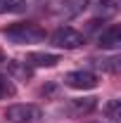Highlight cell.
Masks as SVG:
<instances>
[{"label": "cell", "instance_id": "8992f818", "mask_svg": "<svg viewBox=\"0 0 121 123\" xmlns=\"http://www.w3.org/2000/svg\"><path fill=\"white\" fill-rule=\"evenodd\" d=\"M97 45L102 47V50H116V47L121 45V29H119V24L107 26V29L97 36Z\"/></svg>", "mask_w": 121, "mask_h": 123}, {"label": "cell", "instance_id": "9c48e42d", "mask_svg": "<svg viewBox=\"0 0 121 123\" xmlns=\"http://www.w3.org/2000/svg\"><path fill=\"white\" fill-rule=\"evenodd\" d=\"M14 92H17V88H14V83H12V78L5 76V74L0 71V99H5V97H12Z\"/></svg>", "mask_w": 121, "mask_h": 123}, {"label": "cell", "instance_id": "8fae6325", "mask_svg": "<svg viewBox=\"0 0 121 123\" xmlns=\"http://www.w3.org/2000/svg\"><path fill=\"white\" fill-rule=\"evenodd\" d=\"M86 5H88V0H71V2L64 5V14H67V17H74V14H78V12H83Z\"/></svg>", "mask_w": 121, "mask_h": 123}, {"label": "cell", "instance_id": "4fadbf2b", "mask_svg": "<svg viewBox=\"0 0 121 123\" xmlns=\"http://www.w3.org/2000/svg\"><path fill=\"white\" fill-rule=\"evenodd\" d=\"M100 5H102V14H114L119 10L121 0H100Z\"/></svg>", "mask_w": 121, "mask_h": 123}, {"label": "cell", "instance_id": "ba28073f", "mask_svg": "<svg viewBox=\"0 0 121 123\" xmlns=\"http://www.w3.org/2000/svg\"><path fill=\"white\" fill-rule=\"evenodd\" d=\"M26 10V0H0V14H19Z\"/></svg>", "mask_w": 121, "mask_h": 123}, {"label": "cell", "instance_id": "30bf717a", "mask_svg": "<svg viewBox=\"0 0 121 123\" xmlns=\"http://www.w3.org/2000/svg\"><path fill=\"white\" fill-rule=\"evenodd\" d=\"M10 74L12 76H17V78H29L31 76V69H29V64L24 62H10Z\"/></svg>", "mask_w": 121, "mask_h": 123}, {"label": "cell", "instance_id": "6da1fadb", "mask_svg": "<svg viewBox=\"0 0 121 123\" xmlns=\"http://www.w3.org/2000/svg\"><path fill=\"white\" fill-rule=\"evenodd\" d=\"M2 33L12 40V43H19V45H31V43H40L45 40V29L33 24V21H19V24H12L7 29H2Z\"/></svg>", "mask_w": 121, "mask_h": 123}, {"label": "cell", "instance_id": "52a82bcc", "mask_svg": "<svg viewBox=\"0 0 121 123\" xmlns=\"http://www.w3.org/2000/svg\"><path fill=\"white\" fill-rule=\"evenodd\" d=\"M57 62H60L57 55H50V52H31L26 64L33 66V69H52V66H57Z\"/></svg>", "mask_w": 121, "mask_h": 123}, {"label": "cell", "instance_id": "7a4b0ae2", "mask_svg": "<svg viewBox=\"0 0 121 123\" xmlns=\"http://www.w3.org/2000/svg\"><path fill=\"white\" fill-rule=\"evenodd\" d=\"M50 43L62 50H76L86 43V36L81 31H76L74 26H60L50 33Z\"/></svg>", "mask_w": 121, "mask_h": 123}, {"label": "cell", "instance_id": "5b68a950", "mask_svg": "<svg viewBox=\"0 0 121 123\" xmlns=\"http://www.w3.org/2000/svg\"><path fill=\"white\" fill-rule=\"evenodd\" d=\"M64 83L74 90H93V88H97V76L90 74V71H83V69L81 71H69L64 76Z\"/></svg>", "mask_w": 121, "mask_h": 123}, {"label": "cell", "instance_id": "277c9868", "mask_svg": "<svg viewBox=\"0 0 121 123\" xmlns=\"http://www.w3.org/2000/svg\"><path fill=\"white\" fill-rule=\"evenodd\" d=\"M95 107H97L95 97H76V99H69V102H67L64 114H67V116H71V118H83V116L93 114Z\"/></svg>", "mask_w": 121, "mask_h": 123}, {"label": "cell", "instance_id": "3957f363", "mask_svg": "<svg viewBox=\"0 0 121 123\" xmlns=\"http://www.w3.org/2000/svg\"><path fill=\"white\" fill-rule=\"evenodd\" d=\"M5 118L10 123H36L43 118V111L36 104H12L5 109Z\"/></svg>", "mask_w": 121, "mask_h": 123}, {"label": "cell", "instance_id": "7c38bea8", "mask_svg": "<svg viewBox=\"0 0 121 123\" xmlns=\"http://www.w3.org/2000/svg\"><path fill=\"white\" fill-rule=\"evenodd\" d=\"M105 111H107V116H109L112 121H119L121 118V99H112L105 107Z\"/></svg>", "mask_w": 121, "mask_h": 123}, {"label": "cell", "instance_id": "5bb4252c", "mask_svg": "<svg viewBox=\"0 0 121 123\" xmlns=\"http://www.w3.org/2000/svg\"><path fill=\"white\" fill-rule=\"evenodd\" d=\"M0 62H5V52L2 50H0Z\"/></svg>", "mask_w": 121, "mask_h": 123}]
</instances>
